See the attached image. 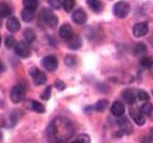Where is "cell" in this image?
<instances>
[{"label":"cell","mask_w":153,"mask_h":143,"mask_svg":"<svg viewBox=\"0 0 153 143\" xmlns=\"http://www.w3.org/2000/svg\"><path fill=\"white\" fill-rule=\"evenodd\" d=\"M152 93H153V92H152Z\"/></svg>","instance_id":"obj_42"},{"label":"cell","mask_w":153,"mask_h":143,"mask_svg":"<svg viewBox=\"0 0 153 143\" xmlns=\"http://www.w3.org/2000/svg\"><path fill=\"white\" fill-rule=\"evenodd\" d=\"M59 35H60L61 39L68 40V41L74 38L73 29H72V27H71L69 24H67V23L63 24V26H61V28H60V30H59Z\"/></svg>","instance_id":"obj_9"},{"label":"cell","mask_w":153,"mask_h":143,"mask_svg":"<svg viewBox=\"0 0 153 143\" xmlns=\"http://www.w3.org/2000/svg\"><path fill=\"white\" fill-rule=\"evenodd\" d=\"M28 108L36 112V113H39V114L45 113V107L42 103H39L38 101H29L28 102Z\"/></svg>","instance_id":"obj_15"},{"label":"cell","mask_w":153,"mask_h":143,"mask_svg":"<svg viewBox=\"0 0 153 143\" xmlns=\"http://www.w3.org/2000/svg\"><path fill=\"white\" fill-rule=\"evenodd\" d=\"M151 139L153 141V127L151 129Z\"/></svg>","instance_id":"obj_37"},{"label":"cell","mask_w":153,"mask_h":143,"mask_svg":"<svg viewBox=\"0 0 153 143\" xmlns=\"http://www.w3.org/2000/svg\"><path fill=\"white\" fill-rule=\"evenodd\" d=\"M71 143H76V142H75V141H73V142H71Z\"/></svg>","instance_id":"obj_41"},{"label":"cell","mask_w":153,"mask_h":143,"mask_svg":"<svg viewBox=\"0 0 153 143\" xmlns=\"http://www.w3.org/2000/svg\"><path fill=\"white\" fill-rule=\"evenodd\" d=\"M42 16H43V19L45 21V23L52 28L56 27L57 23H59V19H57L56 15L51 11V9H44L42 12Z\"/></svg>","instance_id":"obj_6"},{"label":"cell","mask_w":153,"mask_h":143,"mask_svg":"<svg viewBox=\"0 0 153 143\" xmlns=\"http://www.w3.org/2000/svg\"><path fill=\"white\" fill-rule=\"evenodd\" d=\"M68 46H69V49H72V50H78V49L82 46L80 36H74L72 40H69V41H68Z\"/></svg>","instance_id":"obj_19"},{"label":"cell","mask_w":153,"mask_h":143,"mask_svg":"<svg viewBox=\"0 0 153 143\" xmlns=\"http://www.w3.org/2000/svg\"><path fill=\"white\" fill-rule=\"evenodd\" d=\"M23 35H25V39H26V41L29 44V43H33L34 40H35V33L34 30H32L30 28H27L25 32H23Z\"/></svg>","instance_id":"obj_21"},{"label":"cell","mask_w":153,"mask_h":143,"mask_svg":"<svg viewBox=\"0 0 153 143\" xmlns=\"http://www.w3.org/2000/svg\"><path fill=\"white\" fill-rule=\"evenodd\" d=\"M74 5H75L74 0H65V1H63V9L67 12H71L74 9Z\"/></svg>","instance_id":"obj_26"},{"label":"cell","mask_w":153,"mask_h":143,"mask_svg":"<svg viewBox=\"0 0 153 143\" xmlns=\"http://www.w3.org/2000/svg\"><path fill=\"white\" fill-rule=\"evenodd\" d=\"M74 135L73 122L65 118L57 116L52 120L49 129V138L52 143H66Z\"/></svg>","instance_id":"obj_1"},{"label":"cell","mask_w":153,"mask_h":143,"mask_svg":"<svg viewBox=\"0 0 153 143\" xmlns=\"http://www.w3.org/2000/svg\"><path fill=\"white\" fill-rule=\"evenodd\" d=\"M3 98H4V93H3V90L0 89V103L3 102Z\"/></svg>","instance_id":"obj_35"},{"label":"cell","mask_w":153,"mask_h":143,"mask_svg":"<svg viewBox=\"0 0 153 143\" xmlns=\"http://www.w3.org/2000/svg\"><path fill=\"white\" fill-rule=\"evenodd\" d=\"M65 62H66V64L68 66V67H74V64H76V58L74 57V56H67L66 58H65Z\"/></svg>","instance_id":"obj_28"},{"label":"cell","mask_w":153,"mask_h":143,"mask_svg":"<svg viewBox=\"0 0 153 143\" xmlns=\"http://www.w3.org/2000/svg\"><path fill=\"white\" fill-rule=\"evenodd\" d=\"M6 28L9 32L11 33H15L17 32L18 29H20V21L16 18V17H9L7 18V21H6Z\"/></svg>","instance_id":"obj_14"},{"label":"cell","mask_w":153,"mask_h":143,"mask_svg":"<svg viewBox=\"0 0 153 143\" xmlns=\"http://www.w3.org/2000/svg\"><path fill=\"white\" fill-rule=\"evenodd\" d=\"M146 51H147V46L143 43H139L134 47V53L135 55H145Z\"/></svg>","instance_id":"obj_22"},{"label":"cell","mask_w":153,"mask_h":143,"mask_svg":"<svg viewBox=\"0 0 153 143\" xmlns=\"http://www.w3.org/2000/svg\"><path fill=\"white\" fill-rule=\"evenodd\" d=\"M15 52L21 58H28L30 56V47L26 41H18L15 46Z\"/></svg>","instance_id":"obj_5"},{"label":"cell","mask_w":153,"mask_h":143,"mask_svg":"<svg viewBox=\"0 0 153 143\" xmlns=\"http://www.w3.org/2000/svg\"><path fill=\"white\" fill-rule=\"evenodd\" d=\"M26 92H27V89L23 84L15 85L11 90V93H10L11 101L13 102V103H20V102L26 97Z\"/></svg>","instance_id":"obj_2"},{"label":"cell","mask_w":153,"mask_h":143,"mask_svg":"<svg viewBox=\"0 0 153 143\" xmlns=\"http://www.w3.org/2000/svg\"><path fill=\"white\" fill-rule=\"evenodd\" d=\"M151 141H152V139H151V137L146 136V137H143V138H142V142H141V143H152Z\"/></svg>","instance_id":"obj_34"},{"label":"cell","mask_w":153,"mask_h":143,"mask_svg":"<svg viewBox=\"0 0 153 143\" xmlns=\"http://www.w3.org/2000/svg\"><path fill=\"white\" fill-rule=\"evenodd\" d=\"M136 98H137L139 101L148 102V99H149V96H148V93H147L145 90H137V91H136Z\"/></svg>","instance_id":"obj_25"},{"label":"cell","mask_w":153,"mask_h":143,"mask_svg":"<svg viewBox=\"0 0 153 143\" xmlns=\"http://www.w3.org/2000/svg\"><path fill=\"white\" fill-rule=\"evenodd\" d=\"M130 115L132 118V120L135 121V124H137L139 126H142L145 125V122H146V118L145 115L141 113V110H136V109H130Z\"/></svg>","instance_id":"obj_12"},{"label":"cell","mask_w":153,"mask_h":143,"mask_svg":"<svg viewBox=\"0 0 153 143\" xmlns=\"http://www.w3.org/2000/svg\"><path fill=\"white\" fill-rule=\"evenodd\" d=\"M11 15V7L6 3H0V18H4Z\"/></svg>","instance_id":"obj_18"},{"label":"cell","mask_w":153,"mask_h":143,"mask_svg":"<svg viewBox=\"0 0 153 143\" xmlns=\"http://www.w3.org/2000/svg\"><path fill=\"white\" fill-rule=\"evenodd\" d=\"M72 18L76 24H84L86 22V19H88V16H86V12L83 9H76L73 12Z\"/></svg>","instance_id":"obj_10"},{"label":"cell","mask_w":153,"mask_h":143,"mask_svg":"<svg viewBox=\"0 0 153 143\" xmlns=\"http://www.w3.org/2000/svg\"><path fill=\"white\" fill-rule=\"evenodd\" d=\"M38 5H39V3L35 1V0H25L23 1L25 9H28V10H32V11H34L38 7Z\"/></svg>","instance_id":"obj_24"},{"label":"cell","mask_w":153,"mask_h":143,"mask_svg":"<svg viewBox=\"0 0 153 143\" xmlns=\"http://www.w3.org/2000/svg\"><path fill=\"white\" fill-rule=\"evenodd\" d=\"M50 97H51V86L46 87V89H45V91H44V92H43V95H42V98H43L44 101H48Z\"/></svg>","instance_id":"obj_32"},{"label":"cell","mask_w":153,"mask_h":143,"mask_svg":"<svg viewBox=\"0 0 153 143\" xmlns=\"http://www.w3.org/2000/svg\"><path fill=\"white\" fill-rule=\"evenodd\" d=\"M49 5L52 9H60L61 6H63V1H60V0H50Z\"/></svg>","instance_id":"obj_31"},{"label":"cell","mask_w":153,"mask_h":143,"mask_svg":"<svg viewBox=\"0 0 153 143\" xmlns=\"http://www.w3.org/2000/svg\"><path fill=\"white\" fill-rule=\"evenodd\" d=\"M1 138H3V133L0 132V142H1Z\"/></svg>","instance_id":"obj_38"},{"label":"cell","mask_w":153,"mask_h":143,"mask_svg":"<svg viewBox=\"0 0 153 143\" xmlns=\"http://www.w3.org/2000/svg\"><path fill=\"white\" fill-rule=\"evenodd\" d=\"M152 64H153V59H152V58L146 57V58H142V59H141V66H142L143 68H149V69H151Z\"/></svg>","instance_id":"obj_29"},{"label":"cell","mask_w":153,"mask_h":143,"mask_svg":"<svg viewBox=\"0 0 153 143\" xmlns=\"http://www.w3.org/2000/svg\"><path fill=\"white\" fill-rule=\"evenodd\" d=\"M0 45H1V36H0Z\"/></svg>","instance_id":"obj_40"},{"label":"cell","mask_w":153,"mask_h":143,"mask_svg":"<svg viewBox=\"0 0 153 143\" xmlns=\"http://www.w3.org/2000/svg\"><path fill=\"white\" fill-rule=\"evenodd\" d=\"M141 113L145 115V116H148L149 119L153 120V106L149 103V102H146V103H143L140 108Z\"/></svg>","instance_id":"obj_16"},{"label":"cell","mask_w":153,"mask_h":143,"mask_svg":"<svg viewBox=\"0 0 153 143\" xmlns=\"http://www.w3.org/2000/svg\"><path fill=\"white\" fill-rule=\"evenodd\" d=\"M16 40H15V38L12 36V35H7L6 38H5V45H6V47H9V49H11L12 46H16Z\"/></svg>","instance_id":"obj_27"},{"label":"cell","mask_w":153,"mask_h":143,"mask_svg":"<svg viewBox=\"0 0 153 143\" xmlns=\"http://www.w3.org/2000/svg\"><path fill=\"white\" fill-rule=\"evenodd\" d=\"M21 16H22V19L25 22H30L33 19V17H34V11L28 10V9H23Z\"/></svg>","instance_id":"obj_20"},{"label":"cell","mask_w":153,"mask_h":143,"mask_svg":"<svg viewBox=\"0 0 153 143\" xmlns=\"http://www.w3.org/2000/svg\"><path fill=\"white\" fill-rule=\"evenodd\" d=\"M29 75L33 79V83L35 85H43L46 83V75L43 73L40 69H38L36 67H32L29 69Z\"/></svg>","instance_id":"obj_4"},{"label":"cell","mask_w":153,"mask_h":143,"mask_svg":"<svg viewBox=\"0 0 153 143\" xmlns=\"http://www.w3.org/2000/svg\"><path fill=\"white\" fill-rule=\"evenodd\" d=\"M55 86H56L57 90H65V87H66L65 83H63V81H61V80H56L55 81Z\"/></svg>","instance_id":"obj_33"},{"label":"cell","mask_w":153,"mask_h":143,"mask_svg":"<svg viewBox=\"0 0 153 143\" xmlns=\"http://www.w3.org/2000/svg\"><path fill=\"white\" fill-rule=\"evenodd\" d=\"M88 5H89L94 11H96V12L102 10V3H101V1H97V0H89Z\"/></svg>","instance_id":"obj_23"},{"label":"cell","mask_w":153,"mask_h":143,"mask_svg":"<svg viewBox=\"0 0 153 143\" xmlns=\"http://www.w3.org/2000/svg\"><path fill=\"white\" fill-rule=\"evenodd\" d=\"M129 11H130V5L125 1H119L113 7V13L118 18H125L129 15Z\"/></svg>","instance_id":"obj_3"},{"label":"cell","mask_w":153,"mask_h":143,"mask_svg":"<svg viewBox=\"0 0 153 143\" xmlns=\"http://www.w3.org/2000/svg\"><path fill=\"white\" fill-rule=\"evenodd\" d=\"M76 143H90V137L85 133H82L80 136H78V138L75 139Z\"/></svg>","instance_id":"obj_30"},{"label":"cell","mask_w":153,"mask_h":143,"mask_svg":"<svg viewBox=\"0 0 153 143\" xmlns=\"http://www.w3.org/2000/svg\"><path fill=\"white\" fill-rule=\"evenodd\" d=\"M107 106H108V102H107L106 99H101V101L96 102V103H95V106L86 108V110H88V109H90V110L94 109V110H97V112H103V110L107 108Z\"/></svg>","instance_id":"obj_17"},{"label":"cell","mask_w":153,"mask_h":143,"mask_svg":"<svg viewBox=\"0 0 153 143\" xmlns=\"http://www.w3.org/2000/svg\"><path fill=\"white\" fill-rule=\"evenodd\" d=\"M111 113H112L114 116H118V118L123 116V114L125 113V107H124V104L122 103V102H119V101H116V102H114V103L112 104V107H111Z\"/></svg>","instance_id":"obj_11"},{"label":"cell","mask_w":153,"mask_h":143,"mask_svg":"<svg viewBox=\"0 0 153 143\" xmlns=\"http://www.w3.org/2000/svg\"><path fill=\"white\" fill-rule=\"evenodd\" d=\"M135 92H136V91H134V90H131V89H129V90H124V91H123L122 97H123V99L128 104H134V103H135V101L137 99Z\"/></svg>","instance_id":"obj_13"},{"label":"cell","mask_w":153,"mask_h":143,"mask_svg":"<svg viewBox=\"0 0 153 143\" xmlns=\"http://www.w3.org/2000/svg\"><path fill=\"white\" fill-rule=\"evenodd\" d=\"M43 66L46 70L53 72L59 67V61H57V58L55 56H46L43 58Z\"/></svg>","instance_id":"obj_7"},{"label":"cell","mask_w":153,"mask_h":143,"mask_svg":"<svg viewBox=\"0 0 153 143\" xmlns=\"http://www.w3.org/2000/svg\"><path fill=\"white\" fill-rule=\"evenodd\" d=\"M132 33L136 38H142L148 33V23L147 22H140L136 23L132 28Z\"/></svg>","instance_id":"obj_8"},{"label":"cell","mask_w":153,"mask_h":143,"mask_svg":"<svg viewBox=\"0 0 153 143\" xmlns=\"http://www.w3.org/2000/svg\"><path fill=\"white\" fill-rule=\"evenodd\" d=\"M4 69V66H3V62H1V59H0V72H3Z\"/></svg>","instance_id":"obj_36"},{"label":"cell","mask_w":153,"mask_h":143,"mask_svg":"<svg viewBox=\"0 0 153 143\" xmlns=\"http://www.w3.org/2000/svg\"><path fill=\"white\" fill-rule=\"evenodd\" d=\"M151 72H152V74H153V64H152V67H151Z\"/></svg>","instance_id":"obj_39"}]
</instances>
